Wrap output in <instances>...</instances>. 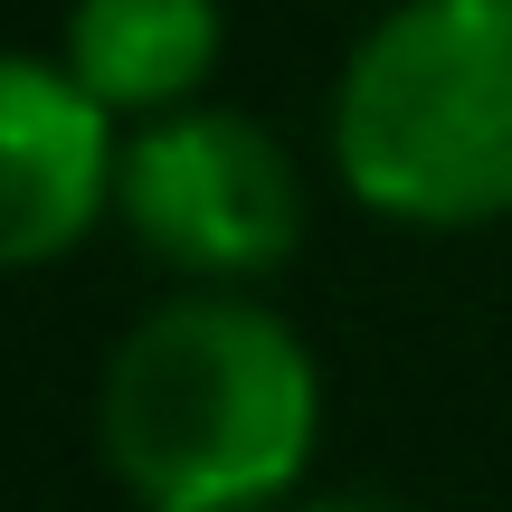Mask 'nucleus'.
Returning <instances> with one entry per match:
<instances>
[{
    "label": "nucleus",
    "instance_id": "nucleus-3",
    "mask_svg": "<svg viewBox=\"0 0 512 512\" xmlns=\"http://www.w3.org/2000/svg\"><path fill=\"white\" fill-rule=\"evenodd\" d=\"M114 209L143 238V256L200 275V285H256L304 238V181H294L285 143L219 105L143 114L124 171H114Z\"/></svg>",
    "mask_w": 512,
    "mask_h": 512
},
{
    "label": "nucleus",
    "instance_id": "nucleus-1",
    "mask_svg": "<svg viewBox=\"0 0 512 512\" xmlns=\"http://www.w3.org/2000/svg\"><path fill=\"white\" fill-rule=\"evenodd\" d=\"M105 465L143 512H266L304 484L323 437V370L304 332L247 294H181L143 313L95 389Z\"/></svg>",
    "mask_w": 512,
    "mask_h": 512
},
{
    "label": "nucleus",
    "instance_id": "nucleus-2",
    "mask_svg": "<svg viewBox=\"0 0 512 512\" xmlns=\"http://www.w3.org/2000/svg\"><path fill=\"white\" fill-rule=\"evenodd\" d=\"M332 171L399 228L512 209V0H399L332 95Z\"/></svg>",
    "mask_w": 512,
    "mask_h": 512
},
{
    "label": "nucleus",
    "instance_id": "nucleus-5",
    "mask_svg": "<svg viewBox=\"0 0 512 512\" xmlns=\"http://www.w3.org/2000/svg\"><path fill=\"white\" fill-rule=\"evenodd\" d=\"M219 0H76L67 10V67L114 114H171L219 67Z\"/></svg>",
    "mask_w": 512,
    "mask_h": 512
},
{
    "label": "nucleus",
    "instance_id": "nucleus-4",
    "mask_svg": "<svg viewBox=\"0 0 512 512\" xmlns=\"http://www.w3.org/2000/svg\"><path fill=\"white\" fill-rule=\"evenodd\" d=\"M114 105L67 57L0 48V266H48L114 209Z\"/></svg>",
    "mask_w": 512,
    "mask_h": 512
},
{
    "label": "nucleus",
    "instance_id": "nucleus-6",
    "mask_svg": "<svg viewBox=\"0 0 512 512\" xmlns=\"http://www.w3.org/2000/svg\"><path fill=\"white\" fill-rule=\"evenodd\" d=\"M294 512H408L399 494H361V484H351V494H313V503H294Z\"/></svg>",
    "mask_w": 512,
    "mask_h": 512
}]
</instances>
